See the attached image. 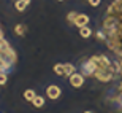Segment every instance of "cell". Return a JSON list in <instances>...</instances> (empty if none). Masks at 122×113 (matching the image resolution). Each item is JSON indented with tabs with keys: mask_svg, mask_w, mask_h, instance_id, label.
<instances>
[{
	"mask_svg": "<svg viewBox=\"0 0 122 113\" xmlns=\"http://www.w3.org/2000/svg\"><path fill=\"white\" fill-rule=\"evenodd\" d=\"M95 37H97V40H106V34H105V30L97 32V34H95Z\"/></svg>",
	"mask_w": 122,
	"mask_h": 113,
	"instance_id": "14",
	"label": "cell"
},
{
	"mask_svg": "<svg viewBox=\"0 0 122 113\" xmlns=\"http://www.w3.org/2000/svg\"><path fill=\"white\" fill-rule=\"evenodd\" d=\"M84 113H94V112H84Z\"/></svg>",
	"mask_w": 122,
	"mask_h": 113,
	"instance_id": "18",
	"label": "cell"
},
{
	"mask_svg": "<svg viewBox=\"0 0 122 113\" xmlns=\"http://www.w3.org/2000/svg\"><path fill=\"white\" fill-rule=\"evenodd\" d=\"M25 6H27V3H25L24 0H18V2H16V10H18V11H24Z\"/></svg>",
	"mask_w": 122,
	"mask_h": 113,
	"instance_id": "12",
	"label": "cell"
},
{
	"mask_svg": "<svg viewBox=\"0 0 122 113\" xmlns=\"http://www.w3.org/2000/svg\"><path fill=\"white\" fill-rule=\"evenodd\" d=\"M54 73H56V75H65L63 64H56V65H54Z\"/></svg>",
	"mask_w": 122,
	"mask_h": 113,
	"instance_id": "10",
	"label": "cell"
},
{
	"mask_svg": "<svg viewBox=\"0 0 122 113\" xmlns=\"http://www.w3.org/2000/svg\"><path fill=\"white\" fill-rule=\"evenodd\" d=\"M87 2H89V5H91V6H98L102 0H87Z\"/></svg>",
	"mask_w": 122,
	"mask_h": 113,
	"instance_id": "16",
	"label": "cell"
},
{
	"mask_svg": "<svg viewBox=\"0 0 122 113\" xmlns=\"http://www.w3.org/2000/svg\"><path fill=\"white\" fill-rule=\"evenodd\" d=\"M24 2H25V3H27V5H29V3H30V0H24Z\"/></svg>",
	"mask_w": 122,
	"mask_h": 113,
	"instance_id": "17",
	"label": "cell"
},
{
	"mask_svg": "<svg viewBox=\"0 0 122 113\" xmlns=\"http://www.w3.org/2000/svg\"><path fill=\"white\" fill-rule=\"evenodd\" d=\"M76 16H78V13H68V23H75V19H76Z\"/></svg>",
	"mask_w": 122,
	"mask_h": 113,
	"instance_id": "15",
	"label": "cell"
},
{
	"mask_svg": "<svg viewBox=\"0 0 122 113\" xmlns=\"http://www.w3.org/2000/svg\"><path fill=\"white\" fill-rule=\"evenodd\" d=\"M35 97H36V92H35L33 89H27L25 92H24V99L29 100V102H32V100L35 99Z\"/></svg>",
	"mask_w": 122,
	"mask_h": 113,
	"instance_id": "8",
	"label": "cell"
},
{
	"mask_svg": "<svg viewBox=\"0 0 122 113\" xmlns=\"http://www.w3.org/2000/svg\"><path fill=\"white\" fill-rule=\"evenodd\" d=\"M60 88L59 86H56V85H51V86H48L46 88V96L49 97V99H52V100H56V99H59L60 97Z\"/></svg>",
	"mask_w": 122,
	"mask_h": 113,
	"instance_id": "3",
	"label": "cell"
},
{
	"mask_svg": "<svg viewBox=\"0 0 122 113\" xmlns=\"http://www.w3.org/2000/svg\"><path fill=\"white\" fill-rule=\"evenodd\" d=\"M14 34H16V35H24V34H25V26L18 24V26L14 27Z\"/></svg>",
	"mask_w": 122,
	"mask_h": 113,
	"instance_id": "11",
	"label": "cell"
},
{
	"mask_svg": "<svg viewBox=\"0 0 122 113\" xmlns=\"http://www.w3.org/2000/svg\"><path fill=\"white\" fill-rule=\"evenodd\" d=\"M32 104H33V107H35V108H41V107L45 105V97H41V96H36L35 99L32 100Z\"/></svg>",
	"mask_w": 122,
	"mask_h": 113,
	"instance_id": "7",
	"label": "cell"
},
{
	"mask_svg": "<svg viewBox=\"0 0 122 113\" xmlns=\"http://www.w3.org/2000/svg\"><path fill=\"white\" fill-rule=\"evenodd\" d=\"M8 77H6V72H0V86H3L6 83Z\"/></svg>",
	"mask_w": 122,
	"mask_h": 113,
	"instance_id": "13",
	"label": "cell"
},
{
	"mask_svg": "<svg viewBox=\"0 0 122 113\" xmlns=\"http://www.w3.org/2000/svg\"><path fill=\"white\" fill-rule=\"evenodd\" d=\"M63 68H65V77H71L76 70V67L73 64H63Z\"/></svg>",
	"mask_w": 122,
	"mask_h": 113,
	"instance_id": "6",
	"label": "cell"
},
{
	"mask_svg": "<svg viewBox=\"0 0 122 113\" xmlns=\"http://www.w3.org/2000/svg\"><path fill=\"white\" fill-rule=\"evenodd\" d=\"M97 72V64L92 61V59H89L87 62H82V75L84 77H94V73Z\"/></svg>",
	"mask_w": 122,
	"mask_h": 113,
	"instance_id": "2",
	"label": "cell"
},
{
	"mask_svg": "<svg viewBox=\"0 0 122 113\" xmlns=\"http://www.w3.org/2000/svg\"><path fill=\"white\" fill-rule=\"evenodd\" d=\"M103 30L106 34L108 48L122 57V0H116L108 6Z\"/></svg>",
	"mask_w": 122,
	"mask_h": 113,
	"instance_id": "1",
	"label": "cell"
},
{
	"mask_svg": "<svg viewBox=\"0 0 122 113\" xmlns=\"http://www.w3.org/2000/svg\"><path fill=\"white\" fill-rule=\"evenodd\" d=\"M79 35H81L82 38H89V37L92 35V30H91L89 27H87V26H84V27L79 29Z\"/></svg>",
	"mask_w": 122,
	"mask_h": 113,
	"instance_id": "9",
	"label": "cell"
},
{
	"mask_svg": "<svg viewBox=\"0 0 122 113\" xmlns=\"http://www.w3.org/2000/svg\"><path fill=\"white\" fill-rule=\"evenodd\" d=\"M87 23H89V16H87V14H78L73 24L81 29V27H84V26H87Z\"/></svg>",
	"mask_w": 122,
	"mask_h": 113,
	"instance_id": "5",
	"label": "cell"
},
{
	"mask_svg": "<svg viewBox=\"0 0 122 113\" xmlns=\"http://www.w3.org/2000/svg\"><path fill=\"white\" fill-rule=\"evenodd\" d=\"M70 78V85L73 86V88H81L82 83H84V75L82 73H73L71 77H68Z\"/></svg>",
	"mask_w": 122,
	"mask_h": 113,
	"instance_id": "4",
	"label": "cell"
}]
</instances>
